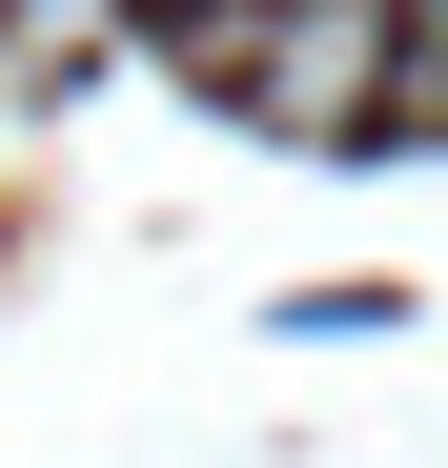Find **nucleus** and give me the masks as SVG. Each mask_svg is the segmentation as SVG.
Segmentation results:
<instances>
[{"label":"nucleus","instance_id":"f257e3e1","mask_svg":"<svg viewBox=\"0 0 448 468\" xmlns=\"http://www.w3.org/2000/svg\"><path fill=\"white\" fill-rule=\"evenodd\" d=\"M204 61H224L265 122L326 143V122H388V102H408V0H224Z\"/></svg>","mask_w":448,"mask_h":468},{"label":"nucleus","instance_id":"f03ea898","mask_svg":"<svg viewBox=\"0 0 448 468\" xmlns=\"http://www.w3.org/2000/svg\"><path fill=\"white\" fill-rule=\"evenodd\" d=\"M428 21H448V0H428Z\"/></svg>","mask_w":448,"mask_h":468}]
</instances>
